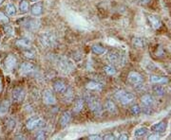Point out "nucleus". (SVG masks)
<instances>
[{
  "instance_id": "obj_1",
  "label": "nucleus",
  "mask_w": 171,
  "mask_h": 140,
  "mask_svg": "<svg viewBox=\"0 0 171 140\" xmlns=\"http://www.w3.org/2000/svg\"><path fill=\"white\" fill-rule=\"evenodd\" d=\"M87 101H88L89 109L96 116H99V115H102L103 107H102V103H101V101L98 98H96L95 96H92V95H88L87 96Z\"/></svg>"
},
{
  "instance_id": "obj_2",
  "label": "nucleus",
  "mask_w": 171,
  "mask_h": 140,
  "mask_svg": "<svg viewBox=\"0 0 171 140\" xmlns=\"http://www.w3.org/2000/svg\"><path fill=\"white\" fill-rule=\"evenodd\" d=\"M55 62H56L57 67L65 73L71 72L74 68L72 62L70 61L67 58H65V57H57Z\"/></svg>"
},
{
  "instance_id": "obj_3",
  "label": "nucleus",
  "mask_w": 171,
  "mask_h": 140,
  "mask_svg": "<svg viewBox=\"0 0 171 140\" xmlns=\"http://www.w3.org/2000/svg\"><path fill=\"white\" fill-rule=\"evenodd\" d=\"M115 99L121 102L123 105H128L130 102L133 101L134 100V96L128 92V91H124V90H119L118 92L115 93Z\"/></svg>"
},
{
  "instance_id": "obj_4",
  "label": "nucleus",
  "mask_w": 171,
  "mask_h": 140,
  "mask_svg": "<svg viewBox=\"0 0 171 140\" xmlns=\"http://www.w3.org/2000/svg\"><path fill=\"white\" fill-rule=\"evenodd\" d=\"M46 126V122L41 117H31L28 120L26 127L28 130L33 131V130H38V129H42Z\"/></svg>"
},
{
  "instance_id": "obj_5",
  "label": "nucleus",
  "mask_w": 171,
  "mask_h": 140,
  "mask_svg": "<svg viewBox=\"0 0 171 140\" xmlns=\"http://www.w3.org/2000/svg\"><path fill=\"white\" fill-rule=\"evenodd\" d=\"M40 42L42 43V45L47 47H53V45L55 44V36L51 32H45L40 36Z\"/></svg>"
},
{
  "instance_id": "obj_6",
  "label": "nucleus",
  "mask_w": 171,
  "mask_h": 140,
  "mask_svg": "<svg viewBox=\"0 0 171 140\" xmlns=\"http://www.w3.org/2000/svg\"><path fill=\"white\" fill-rule=\"evenodd\" d=\"M19 71H20V74L28 76V75H32L33 73H35L36 67L34 64L31 62H23L20 66Z\"/></svg>"
},
{
  "instance_id": "obj_7",
  "label": "nucleus",
  "mask_w": 171,
  "mask_h": 140,
  "mask_svg": "<svg viewBox=\"0 0 171 140\" xmlns=\"http://www.w3.org/2000/svg\"><path fill=\"white\" fill-rule=\"evenodd\" d=\"M17 66V59L14 55H9L4 61V66L8 72H11Z\"/></svg>"
},
{
  "instance_id": "obj_8",
  "label": "nucleus",
  "mask_w": 171,
  "mask_h": 140,
  "mask_svg": "<svg viewBox=\"0 0 171 140\" xmlns=\"http://www.w3.org/2000/svg\"><path fill=\"white\" fill-rule=\"evenodd\" d=\"M128 81L134 85L135 87H137V86H140L142 85L143 83V77L141 76V75L138 73V72H135V71H132L128 74Z\"/></svg>"
},
{
  "instance_id": "obj_9",
  "label": "nucleus",
  "mask_w": 171,
  "mask_h": 140,
  "mask_svg": "<svg viewBox=\"0 0 171 140\" xmlns=\"http://www.w3.org/2000/svg\"><path fill=\"white\" fill-rule=\"evenodd\" d=\"M43 101L45 104H48V105H53L56 103V98L51 90L46 89L43 92Z\"/></svg>"
},
{
  "instance_id": "obj_10",
  "label": "nucleus",
  "mask_w": 171,
  "mask_h": 140,
  "mask_svg": "<svg viewBox=\"0 0 171 140\" xmlns=\"http://www.w3.org/2000/svg\"><path fill=\"white\" fill-rule=\"evenodd\" d=\"M107 60L112 63V64H120V63H123L124 61H123V57L119 54L118 52L116 51H111L109 52L108 56H107Z\"/></svg>"
},
{
  "instance_id": "obj_11",
  "label": "nucleus",
  "mask_w": 171,
  "mask_h": 140,
  "mask_svg": "<svg viewBox=\"0 0 171 140\" xmlns=\"http://www.w3.org/2000/svg\"><path fill=\"white\" fill-rule=\"evenodd\" d=\"M25 90L21 88V87H17L13 91V95H11V98L15 102H21L24 100L25 99Z\"/></svg>"
},
{
  "instance_id": "obj_12",
  "label": "nucleus",
  "mask_w": 171,
  "mask_h": 140,
  "mask_svg": "<svg viewBox=\"0 0 171 140\" xmlns=\"http://www.w3.org/2000/svg\"><path fill=\"white\" fill-rule=\"evenodd\" d=\"M151 131L153 133L159 134V133H164L166 130V124L164 121H160L151 126Z\"/></svg>"
},
{
  "instance_id": "obj_13",
  "label": "nucleus",
  "mask_w": 171,
  "mask_h": 140,
  "mask_svg": "<svg viewBox=\"0 0 171 140\" xmlns=\"http://www.w3.org/2000/svg\"><path fill=\"white\" fill-rule=\"evenodd\" d=\"M147 19H148V21H149V23H150L151 27H152L154 29H159L160 28H161L162 22H161V20H160L157 16L150 14V15L147 16Z\"/></svg>"
},
{
  "instance_id": "obj_14",
  "label": "nucleus",
  "mask_w": 171,
  "mask_h": 140,
  "mask_svg": "<svg viewBox=\"0 0 171 140\" xmlns=\"http://www.w3.org/2000/svg\"><path fill=\"white\" fill-rule=\"evenodd\" d=\"M142 104L144 107L152 108V106L154 105V99L150 95H144L142 96Z\"/></svg>"
},
{
  "instance_id": "obj_15",
  "label": "nucleus",
  "mask_w": 171,
  "mask_h": 140,
  "mask_svg": "<svg viewBox=\"0 0 171 140\" xmlns=\"http://www.w3.org/2000/svg\"><path fill=\"white\" fill-rule=\"evenodd\" d=\"M53 89L55 90V92L57 93H64L65 90L67 89V85L66 83L63 81H56L54 83H53Z\"/></svg>"
},
{
  "instance_id": "obj_16",
  "label": "nucleus",
  "mask_w": 171,
  "mask_h": 140,
  "mask_svg": "<svg viewBox=\"0 0 171 140\" xmlns=\"http://www.w3.org/2000/svg\"><path fill=\"white\" fill-rule=\"evenodd\" d=\"M43 12V4L42 2H37L31 7V14L34 16H39Z\"/></svg>"
},
{
  "instance_id": "obj_17",
  "label": "nucleus",
  "mask_w": 171,
  "mask_h": 140,
  "mask_svg": "<svg viewBox=\"0 0 171 140\" xmlns=\"http://www.w3.org/2000/svg\"><path fill=\"white\" fill-rule=\"evenodd\" d=\"M71 113L68 112H64L60 117V125L62 127H66L68 123L71 121Z\"/></svg>"
},
{
  "instance_id": "obj_18",
  "label": "nucleus",
  "mask_w": 171,
  "mask_h": 140,
  "mask_svg": "<svg viewBox=\"0 0 171 140\" xmlns=\"http://www.w3.org/2000/svg\"><path fill=\"white\" fill-rule=\"evenodd\" d=\"M26 26V28L29 29V30H31V31H35L37 28H38V27H39V22L37 20H35V19H31V20H29L28 22H27V24L25 25Z\"/></svg>"
},
{
  "instance_id": "obj_19",
  "label": "nucleus",
  "mask_w": 171,
  "mask_h": 140,
  "mask_svg": "<svg viewBox=\"0 0 171 140\" xmlns=\"http://www.w3.org/2000/svg\"><path fill=\"white\" fill-rule=\"evenodd\" d=\"M105 107L108 112L111 113V114H117L118 110H117V107L115 105V103H114L112 100H107L106 101V104H105Z\"/></svg>"
},
{
  "instance_id": "obj_20",
  "label": "nucleus",
  "mask_w": 171,
  "mask_h": 140,
  "mask_svg": "<svg viewBox=\"0 0 171 140\" xmlns=\"http://www.w3.org/2000/svg\"><path fill=\"white\" fill-rule=\"evenodd\" d=\"M15 45L21 48V49H26V48H30L31 47V42L30 40L28 39H20V40H17L16 43H15Z\"/></svg>"
},
{
  "instance_id": "obj_21",
  "label": "nucleus",
  "mask_w": 171,
  "mask_h": 140,
  "mask_svg": "<svg viewBox=\"0 0 171 140\" xmlns=\"http://www.w3.org/2000/svg\"><path fill=\"white\" fill-rule=\"evenodd\" d=\"M87 88L89 89V90H95V91H101L103 86L101 83L97 82V81H91L87 83Z\"/></svg>"
},
{
  "instance_id": "obj_22",
  "label": "nucleus",
  "mask_w": 171,
  "mask_h": 140,
  "mask_svg": "<svg viewBox=\"0 0 171 140\" xmlns=\"http://www.w3.org/2000/svg\"><path fill=\"white\" fill-rule=\"evenodd\" d=\"M10 109V102L8 100H3L0 103V116H4Z\"/></svg>"
},
{
  "instance_id": "obj_23",
  "label": "nucleus",
  "mask_w": 171,
  "mask_h": 140,
  "mask_svg": "<svg viewBox=\"0 0 171 140\" xmlns=\"http://www.w3.org/2000/svg\"><path fill=\"white\" fill-rule=\"evenodd\" d=\"M148 130L145 128V127H139L137 128L136 130L134 131V136L137 137V138H141V137H144L146 135Z\"/></svg>"
},
{
  "instance_id": "obj_24",
  "label": "nucleus",
  "mask_w": 171,
  "mask_h": 140,
  "mask_svg": "<svg viewBox=\"0 0 171 140\" xmlns=\"http://www.w3.org/2000/svg\"><path fill=\"white\" fill-rule=\"evenodd\" d=\"M83 107H84V100L82 99H77L75 103H74V107H73V112L78 114L82 111L83 109Z\"/></svg>"
},
{
  "instance_id": "obj_25",
  "label": "nucleus",
  "mask_w": 171,
  "mask_h": 140,
  "mask_svg": "<svg viewBox=\"0 0 171 140\" xmlns=\"http://www.w3.org/2000/svg\"><path fill=\"white\" fill-rule=\"evenodd\" d=\"M29 10V3L27 0H22L19 4V12L21 14H25Z\"/></svg>"
},
{
  "instance_id": "obj_26",
  "label": "nucleus",
  "mask_w": 171,
  "mask_h": 140,
  "mask_svg": "<svg viewBox=\"0 0 171 140\" xmlns=\"http://www.w3.org/2000/svg\"><path fill=\"white\" fill-rule=\"evenodd\" d=\"M150 81L153 83H166L168 81V79L166 77L161 76H150Z\"/></svg>"
},
{
  "instance_id": "obj_27",
  "label": "nucleus",
  "mask_w": 171,
  "mask_h": 140,
  "mask_svg": "<svg viewBox=\"0 0 171 140\" xmlns=\"http://www.w3.org/2000/svg\"><path fill=\"white\" fill-rule=\"evenodd\" d=\"M133 45L137 47H145V41L141 37H135L132 40Z\"/></svg>"
},
{
  "instance_id": "obj_28",
  "label": "nucleus",
  "mask_w": 171,
  "mask_h": 140,
  "mask_svg": "<svg viewBox=\"0 0 171 140\" xmlns=\"http://www.w3.org/2000/svg\"><path fill=\"white\" fill-rule=\"evenodd\" d=\"M63 94H64V101L65 102H71L72 98H73L72 90L71 88H67Z\"/></svg>"
},
{
  "instance_id": "obj_29",
  "label": "nucleus",
  "mask_w": 171,
  "mask_h": 140,
  "mask_svg": "<svg viewBox=\"0 0 171 140\" xmlns=\"http://www.w3.org/2000/svg\"><path fill=\"white\" fill-rule=\"evenodd\" d=\"M91 49H92L94 54H97V55H102L106 52V48L104 47H102L101 45H98V44L92 46V48Z\"/></svg>"
},
{
  "instance_id": "obj_30",
  "label": "nucleus",
  "mask_w": 171,
  "mask_h": 140,
  "mask_svg": "<svg viewBox=\"0 0 171 140\" xmlns=\"http://www.w3.org/2000/svg\"><path fill=\"white\" fill-rule=\"evenodd\" d=\"M6 12L10 16H14L16 14V8L14 4H8L6 8Z\"/></svg>"
},
{
  "instance_id": "obj_31",
  "label": "nucleus",
  "mask_w": 171,
  "mask_h": 140,
  "mask_svg": "<svg viewBox=\"0 0 171 140\" xmlns=\"http://www.w3.org/2000/svg\"><path fill=\"white\" fill-rule=\"evenodd\" d=\"M23 55H24V57L27 59H34V57H35V53H34V51L31 50V48H26L23 50Z\"/></svg>"
},
{
  "instance_id": "obj_32",
  "label": "nucleus",
  "mask_w": 171,
  "mask_h": 140,
  "mask_svg": "<svg viewBox=\"0 0 171 140\" xmlns=\"http://www.w3.org/2000/svg\"><path fill=\"white\" fill-rule=\"evenodd\" d=\"M153 93L157 96H163L165 94V89L162 86H154L153 87Z\"/></svg>"
},
{
  "instance_id": "obj_33",
  "label": "nucleus",
  "mask_w": 171,
  "mask_h": 140,
  "mask_svg": "<svg viewBox=\"0 0 171 140\" xmlns=\"http://www.w3.org/2000/svg\"><path fill=\"white\" fill-rule=\"evenodd\" d=\"M104 70H105V72H106L107 74H108V75H114V74L116 73L115 67L112 66H106L104 67Z\"/></svg>"
},
{
  "instance_id": "obj_34",
  "label": "nucleus",
  "mask_w": 171,
  "mask_h": 140,
  "mask_svg": "<svg viewBox=\"0 0 171 140\" xmlns=\"http://www.w3.org/2000/svg\"><path fill=\"white\" fill-rule=\"evenodd\" d=\"M130 112H131L132 115H139V114L142 112V109L140 108L139 105H133V106L131 107V109H130Z\"/></svg>"
},
{
  "instance_id": "obj_35",
  "label": "nucleus",
  "mask_w": 171,
  "mask_h": 140,
  "mask_svg": "<svg viewBox=\"0 0 171 140\" xmlns=\"http://www.w3.org/2000/svg\"><path fill=\"white\" fill-rule=\"evenodd\" d=\"M0 22L3 23V24H8L10 22L9 18L3 13H0Z\"/></svg>"
},
{
  "instance_id": "obj_36",
  "label": "nucleus",
  "mask_w": 171,
  "mask_h": 140,
  "mask_svg": "<svg viewBox=\"0 0 171 140\" xmlns=\"http://www.w3.org/2000/svg\"><path fill=\"white\" fill-rule=\"evenodd\" d=\"M36 139H46L47 138V134L44 132H40L38 134H36Z\"/></svg>"
},
{
  "instance_id": "obj_37",
  "label": "nucleus",
  "mask_w": 171,
  "mask_h": 140,
  "mask_svg": "<svg viewBox=\"0 0 171 140\" xmlns=\"http://www.w3.org/2000/svg\"><path fill=\"white\" fill-rule=\"evenodd\" d=\"M102 139H108V140H111V139H115V136L113 134H105L102 136Z\"/></svg>"
},
{
  "instance_id": "obj_38",
  "label": "nucleus",
  "mask_w": 171,
  "mask_h": 140,
  "mask_svg": "<svg viewBox=\"0 0 171 140\" xmlns=\"http://www.w3.org/2000/svg\"><path fill=\"white\" fill-rule=\"evenodd\" d=\"M88 138L89 139H93V140H95V139H102V135H100V134H91V135L88 136Z\"/></svg>"
},
{
  "instance_id": "obj_39",
  "label": "nucleus",
  "mask_w": 171,
  "mask_h": 140,
  "mask_svg": "<svg viewBox=\"0 0 171 140\" xmlns=\"http://www.w3.org/2000/svg\"><path fill=\"white\" fill-rule=\"evenodd\" d=\"M137 2L141 5H147L148 3L150 2V0H137Z\"/></svg>"
},
{
  "instance_id": "obj_40",
  "label": "nucleus",
  "mask_w": 171,
  "mask_h": 140,
  "mask_svg": "<svg viewBox=\"0 0 171 140\" xmlns=\"http://www.w3.org/2000/svg\"><path fill=\"white\" fill-rule=\"evenodd\" d=\"M118 139H121V140H125V139H128V135L127 134H122L118 136Z\"/></svg>"
},
{
  "instance_id": "obj_41",
  "label": "nucleus",
  "mask_w": 171,
  "mask_h": 140,
  "mask_svg": "<svg viewBox=\"0 0 171 140\" xmlns=\"http://www.w3.org/2000/svg\"><path fill=\"white\" fill-rule=\"evenodd\" d=\"M160 136H159V134H156V133H154L153 134H151V135H149L148 136V139H158Z\"/></svg>"
},
{
  "instance_id": "obj_42",
  "label": "nucleus",
  "mask_w": 171,
  "mask_h": 140,
  "mask_svg": "<svg viewBox=\"0 0 171 140\" xmlns=\"http://www.w3.org/2000/svg\"><path fill=\"white\" fill-rule=\"evenodd\" d=\"M2 90H3V84H2V80L0 78V93L2 92Z\"/></svg>"
},
{
  "instance_id": "obj_43",
  "label": "nucleus",
  "mask_w": 171,
  "mask_h": 140,
  "mask_svg": "<svg viewBox=\"0 0 171 140\" xmlns=\"http://www.w3.org/2000/svg\"><path fill=\"white\" fill-rule=\"evenodd\" d=\"M2 2H3V0H0V4H1Z\"/></svg>"
},
{
  "instance_id": "obj_44",
  "label": "nucleus",
  "mask_w": 171,
  "mask_h": 140,
  "mask_svg": "<svg viewBox=\"0 0 171 140\" xmlns=\"http://www.w3.org/2000/svg\"><path fill=\"white\" fill-rule=\"evenodd\" d=\"M31 1H35V2H36V1H37V0H31Z\"/></svg>"
},
{
  "instance_id": "obj_45",
  "label": "nucleus",
  "mask_w": 171,
  "mask_h": 140,
  "mask_svg": "<svg viewBox=\"0 0 171 140\" xmlns=\"http://www.w3.org/2000/svg\"><path fill=\"white\" fill-rule=\"evenodd\" d=\"M169 137H171V134H170V135H169Z\"/></svg>"
}]
</instances>
